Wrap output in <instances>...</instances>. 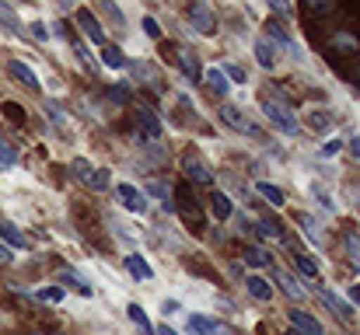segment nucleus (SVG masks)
I'll return each mask as SVG.
<instances>
[{
  "mask_svg": "<svg viewBox=\"0 0 360 335\" xmlns=\"http://www.w3.org/2000/svg\"><path fill=\"white\" fill-rule=\"evenodd\" d=\"M42 112H46V119H49L60 133H70V129H74V115L63 109L56 98H46V102H42Z\"/></svg>",
  "mask_w": 360,
  "mask_h": 335,
  "instance_id": "24",
  "label": "nucleus"
},
{
  "mask_svg": "<svg viewBox=\"0 0 360 335\" xmlns=\"http://www.w3.org/2000/svg\"><path fill=\"white\" fill-rule=\"evenodd\" d=\"M14 168H18V150L7 140H0V171H14Z\"/></svg>",
  "mask_w": 360,
  "mask_h": 335,
  "instance_id": "39",
  "label": "nucleus"
},
{
  "mask_svg": "<svg viewBox=\"0 0 360 335\" xmlns=\"http://www.w3.org/2000/svg\"><path fill=\"white\" fill-rule=\"evenodd\" d=\"M343 150H350V154L360 161V129H350V133L343 136Z\"/></svg>",
  "mask_w": 360,
  "mask_h": 335,
  "instance_id": "46",
  "label": "nucleus"
},
{
  "mask_svg": "<svg viewBox=\"0 0 360 335\" xmlns=\"http://www.w3.org/2000/svg\"><path fill=\"white\" fill-rule=\"evenodd\" d=\"M252 56H255V63H259L262 70H269V74L280 67V49H276L273 42H266V39H255V42H252Z\"/></svg>",
  "mask_w": 360,
  "mask_h": 335,
  "instance_id": "19",
  "label": "nucleus"
},
{
  "mask_svg": "<svg viewBox=\"0 0 360 335\" xmlns=\"http://www.w3.org/2000/svg\"><path fill=\"white\" fill-rule=\"evenodd\" d=\"M217 115H221V122H224L228 129H235V133H241V136H252V140H266V133H262V129H259V126H255V122H252V119H248V115H245L238 105L224 102Z\"/></svg>",
  "mask_w": 360,
  "mask_h": 335,
  "instance_id": "6",
  "label": "nucleus"
},
{
  "mask_svg": "<svg viewBox=\"0 0 360 335\" xmlns=\"http://www.w3.org/2000/svg\"><path fill=\"white\" fill-rule=\"evenodd\" d=\"M161 315L165 318H179V315H186V304H179L175 297H165L161 301Z\"/></svg>",
  "mask_w": 360,
  "mask_h": 335,
  "instance_id": "44",
  "label": "nucleus"
},
{
  "mask_svg": "<svg viewBox=\"0 0 360 335\" xmlns=\"http://www.w3.org/2000/svg\"><path fill=\"white\" fill-rule=\"evenodd\" d=\"M322 301L329 304V311H333L340 322H347V325H350V322L357 318V308H354V304H350V301H347L340 290H333V287H322Z\"/></svg>",
  "mask_w": 360,
  "mask_h": 335,
  "instance_id": "15",
  "label": "nucleus"
},
{
  "mask_svg": "<svg viewBox=\"0 0 360 335\" xmlns=\"http://www.w3.org/2000/svg\"><path fill=\"white\" fill-rule=\"evenodd\" d=\"M7 74H11L18 84H25L28 91H39V88H42V81H39L35 67H32V63H25V60H18V56H11V60H7Z\"/></svg>",
  "mask_w": 360,
  "mask_h": 335,
  "instance_id": "16",
  "label": "nucleus"
},
{
  "mask_svg": "<svg viewBox=\"0 0 360 335\" xmlns=\"http://www.w3.org/2000/svg\"><path fill=\"white\" fill-rule=\"evenodd\" d=\"M340 150H343V136H326V140H322V147H319V154H322V157H336Z\"/></svg>",
  "mask_w": 360,
  "mask_h": 335,
  "instance_id": "43",
  "label": "nucleus"
},
{
  "mask_svg": "<svg viewBox=\"0 0 360 335\" xmlns=\"http://www.w3.org/2000/svg\"><path fill=\"white\" fill-rule=\"evenodd\" d=\"M74 56H77V60H81V67H88V70H95V67H98V60L91 56V49H88V42H81V39L74 42Z\"/></svg>",
  "mask_w": 360,
  "mask_h": 335,
  "instance_id": "40",
  "label": "nucleus"
},
{
  "mask_svg": "<svg viewBox=\"0 0 360 335\" xmlns=\"http://www.w3.org/2000/svg\"><path fill=\"white\" fill-rule=\"evenodd\" d=\"M70 171H74V178L81 182V185H88L91 192H109L116 182H112V175H109V168H102V164H95L91 157H84V154H77L74 161H70Z\"/></svg>",
  "mask_w": 360,
  "mask_h": 335,
  "instance_id": "2",
  "label": "nucleus"
},
{
  "mask_svg": "<svg viewBox=\"0 0 360 335\" xmlns=\"http://www.w3.org/2000/svg\"><path fill=\"white\" fill-rule=\"evenodd\" d=\"M269 11L280 14V18H290V14H294V7H290V4H280V0H269Z\"/></svg>",
  "mask_w": 360,
  "mask_h": 335,
  "instance_id": "47",
  "label": "nucleus"
},
{
  "mask_svg": "<svg viewBox=\"0 0 360 335\" xmlns=\"http://www.w3.org/2000/svg\"><path fill=\"white\" fill-rule=\"evenodd\" d=\"M301 129H311L315 136H333V129H336V115H333L329 109H322V105H311V109H304Z\"/></svg>",
  "mask_w": 360,
  "mask_h": 335,
  "instance_id": "9",
  "label": "nucleus"
},
{
  "mask_svg": "<svg viewBox=\"0 0 360 335\" xmlns=\"http://www.w3.org/2000/svg\"><path fill=\"white\" fill-rule=\"evenodd\" d=\"M126 67H129V77H133L136 84H150V88L161 84V70H158L154 63H147V60H129Z\"/></svg>",
  "mask_w": 360,
  "mask_h": 335,
  "instance_id": "21",
  "label": "nucleus"
},
{
  "mask_svg": "<svg viewBox=\"0 0 360 335\" xmlns=\"http://www.w3.org/2000/svg\"><path fill=\"white\" fill-rule=\"evenodd\" d=\"M98 14H102V18H109V21H112V28L126 32V18H122V7H120V4H112V0H102V4H98Z\"/></svg>",
  "mask_w": 360,
  "mask_h": 335,
  "instance_id": "36",
  "label": "nucleus"
},
{
  "mask_svg": "<svg viewBox=\"0 0 360 335\" xmlns=\"http://www.w3.org/2000/svg\"><path fill=\"white\" fill-rule=\"evenodd\" d=\"M308 7H311L315 14H329V11H333V4H329V0H326V4H322V0H315V4H308Z\"/></svg>",
  "mask_w": 360,
  "mask_h": 335,
  "instance_id": "49",
  "label": "nucleus"
},
{
  "mask_svg": "<svg viewBox=\"0 0 360 335\" xmlns=\"http://www.w3.org/2000/svg\"><path fill=\"white\" fill-rule=\"evenodd\" d=\"M179 67H182V74L193 81V84H200V77H203V67H200V56L193 53V49H186V46H179Z\"/></svg>",
  "mask_w": 360,
  "mask_h": 335,
  "instance_id": "28",
  "label": "nucleus"
},
{
  "mask_svg": "<svg viewBox=\"0 0 360 335\" xmlns=\"http://www.w3.org/2000/svg\"><path fill=\"white\" fill-rule=\"evenodd\" d=\"M221 70H224V77L231 81V88H238V84L248 81V74H245V67H241V63H224Z\"/></svg>",
  "mask_w": 360,
  "mask_h": 335,
  "instance_id": "42",
  "label": "nucleus"
},
{
  "mask_svg": "<svg viewBox=\"0 0 360 335\" xmlns=\"http://www.w3.org/2000/svg\"><path fill=\"white\" fill-rule=\"evenodd\" d=\"M140 28H143V35H147L150 42H158V39L165 35V28H161V21H158L154 14H143V18H140Z\"/></svg>",
  "mask_w": 360,
  "mask_h": 335,
  "instance_id": "38",
  "label": "nucleus"
},
{
  "mask_svg": "<svg viewBox=\"0 0 360 335\" xmlns=\"http://www.w3.org/2000/svg\"><path fill=\"white\" fill-rule=\"evenodd\" d=\"M210 214L221 223L235 221V203H231V196H228L224 189H214V192H210Z\"/></svg>",
  "mask_w": 360,
  "mask_h": 335,
  "instance_id": "27",
  "label": "nucleus"
},
{
  "mask_svg": "<svg viewBox=\"0 0 360 335\" xmlns=\"http://www.w3.org/2000/svg\"><path fill=\"white\" fill-rule=\"evenodd\" d=\"M245 290H248V297L259 301V304H273V297H276L273 280H266L262 272H245Z\"/></svg>",
  "mask_w": 360,
  "mask_h": 335,
  "instance_id": "13",
  "label": "nucleus"
},
{
  "mask_svg": "<svg viewBox=\"0 0 360 335\" xmlns=\"http://www.w3.org/2000/svg\"><path fill=\"white\" fill-rule=\"evenodd\" d=\"M252 189H255V192H259V196H262L269 206H276V210H283V206H287V192H283L276 182H266V178H259Z\"/></svg>",
  "mask_w": 360,
  "mask_h": 335,
  "instance_id": "30",
  "label": "nucleus"
},
{
  "mask_svg": "<svg viewBox=\"0 0 360 335\" xmlns=\"http://www.w3.org/2000/svg\"><path fill=\"white\" fill-rule=\"evenodd\" d=\"M186 21H189V28H193L196 35H207V39L217 35V14H214V7L203 4V0H196V4L186 7Z\"/></svg>",
  "mask_w": 360,
  "mask_h": 335,
  "instance_id": "5",
  "label": "nucleus"
},
{
  "mask_svg": "<svg viewBox=\"0 0 360 335\" xmlns=\"http://www.w3.org/2000/svg\"><path fill=\"white\" fill-rule=\"evenodd\" d=\"M186 329L189 335H235L228 325H221L217 318H210L203 311H186Z\"/></svg>",
  "mask_w": 360,
  "mask_h": 335,
  "instance_id": "10",
  "label": "nucleus"
},
{
  "mask_svg": "<svg viewBox=\"0 0 360 335\" xmlns=\"http://www.w3.org/2000/svg\"><path fill=\"white\" fill-rule=\"evenodd\" d=\"M255 234H262L266 241H287V234H283L280 221H273V217H262V221H255Z\"/></svg>",
  "mask_w": 360,
  "mask_h": 335,
  "instance_id": "35",
  "label": "nucleus"
},
{
  "mask_svg": "<svg viewBox=\"0 0 360 335\" xmlns=\"http://www.w3.org/2000/svg\"><path fill=\"white\" fill-rule=\"evenodd\" d=\"M200 84H203L214 98H228V95H231V81L224 77V70H221V67H203Z\"/></svg>",
  "mask_w": 360,
  "mask_h": 335,
  "instance_id": "17",
  "label": "nucleus"
},
{
  "mask_svg": "<svg viewBox=\"0 0 360 335\" xmlns=\"http://www.w3.org/2000/svg\"><path fill=\"white\" fill-rule=\"evenodd\" d=\"M136 136H143V140H150V143H161L165 140V122H161V115L154 109H147V105H136Z\"/></svg>",
  "mask_w": 360,
  "mask_h": 335,
  "instance_id": "8",
  "label": "nucleus"
},
{
  "mask_svg": "<svg viewBox=\"0 0 360 335\" xmlns=\"http://www.w3.org/2000/svg\"><path fill=\"white\" fill-rule=\"evenodd\" d=\"M297 230H301L315 248H322V244H326V227H322V221H319L315 214H297Z\"/></svg>",
  "mask_w": 360,
  "mask_h": 335,
  "instance_id": "25",
  "label": "nucleus"
},
{
  "mask_svg": "<svg viewBox=\"0 0 360 335\" xmlns=\"http://www.w3.org/2000/svg\"><path fill=\"white\" fill-rule=\"evenodd\" d=\"M74 18H77V28H81V42H91V46H98V49L109 42V32H105V25L98 21V14H95L91 7H77Z\"/></svg>",
  "mask_w": 360,
  "mask_h": 335,
  "instance_id": "4",
  "label": "nucleus"
},
{
  "mask_svg": "<svg viewBox=\"0 0 360 335\" xmlns=\"http://www.w3.org/2000/svg\"><path fill=\"white\" fill-rule=\"evenodd\" d=\"M350 199H354V206L360 210V189H354V192H350Z\"/></svg>",
  "mask_w": 360,
  "mask_h": 335,
  "instance_id": "52",
  "label": "nucleus"
},
{
  "mask_svg": "<svg viewBox=\"0 0 360 335\" xmlns=\"http://www.w3.org/2000/svg\"><path fill=\"white\" fill-rule=\"evenodd\" d=\"M140 189H143L147 199H158L165 210H172V185H168L165 178H150V182H143Z\"/></svg>",
  "mask_w": 360,
  "mask_h": 335,
  "instance_id": "29",
  "label": "nucleus"
},
{
  "mask_svg": "<svg viewBox=\"0 0 360 335\" xmlns=\"http://www.w3.org/2000/svg\"><path fill=\"white\" fill-rule=\"evenodd\" d=\"M25 35H32L39 46H46L49 39H53V28H49V21H42V18H35L32 25H25Z\"/></svg>",
  "mask_w": 360,
  "mask_h": 335,
  "instance_id": "37",
  "label": "nucleus"
},
{
  "mask_svg": "<svg viewBox=\"0 0 360 335\" xmlns=\"http://www.w3.org/2000/svg\"><path fill=\"white\" fill-rule=\"evenodd\" d=\"M182 171H186V178L196 182V185H214V168H210L200 154H193V150L182 157Z\"/></svg>",
  "mask_w": 360,
  "mask_h": 335,
  "instance_id": "11",
  "label": "nucleus"
},
{
  "mask_svg": "<svg viewBox=\"0 0 360 335\" xmlns=\"http://www.w3.org/2000/svg\"><path fill=\"white\" fill-rule=\"evenodd\" d=\"M0 28L11 32V35H25V21H21V14L11 4H0Z\"/></svg>",
  "mask_w": 360,
  "mask_h": 335,
  "instance_id": "34",
  "label": "nucleus"
},
{
  "mask_svg": "<svg viewBox=\"0 0 360 335\" xmlns=\"http://www.w3.org/2000/svg\"><path fill=\"white\" fill-rule=\"evenodd\" d=\"M126 53H122V46H116V42H105L102 49H98V67H105V70H112V74H120V70H126Z\"/></svg>",
  "mask_w": 360,
  "mask_h": 335,
  "instance_id": "23",
  "label": "nucleus"
},
{
  "mask_svg": "<svg viewBox=\"0 0 360 335\" xmlns=\"http://www.w3.org/2000/svg\"><path fill=\"white\" fill-rule=\"evenodd\" d=\"M112 192H116V203H120L126 214H133V217H143V214L150 210V199L143 196V189L133 185V182H126V178L112 185Z\"/></svg>",
  "mask_w": 360,
  "mask_h": 335,
  "instance_id": "3",
  "label": "nucleus"
},
{
  "mask_svg": "<svg viewBox=\"0 0 360 335\" xmlns=\"http://www.w3.org/2000/svg\"><path fill=\"white\" fill-rule=\"evenodd\" d=\"M14 258H18V255H14L7 244H0V265H14Z\"/></svg>",
  "mask_w": 360,
  "mask_h": 335,
  "instance_id": "48",
  "label": "nucleus"
},
{
  "mask_svg": "<svg viewBox=\"0 0 360 335\" xmlns=\"http://www.w3.org/2000/svg\"><path fill=\"white\" fill-rule=\"evenodd\" d=\"M122 265H126V272H129L133 283H150V280H154V265L147 262L143 251H126Z\"/></svg>",
  "mask_w": 360,
  "mask_h": 335,
  "instance_id": "14",
  "label": "nucleus"
},
{
  "mask_svg": "<svg viewBox=\"0 0 360 335\" xmlns=\"http://www.w3.org/2000/svg\"><path fill=\"white\" fill-rule=\"evenodd\" d=\"M269 276H273V287H280V290L294 301V308H297V304H301V308L308 304L311 294H308V287H304L294 272H287V269H280V265H269Z\"/></svg>",
  "mask_w": 360,
  "mask_h": 335,
  "instance_id": "7",
  "label": "nucleus"
},
{
  "mask_svg": "<svg viewBox=\"0 0 360 335\" xmlns=\"http://www.w3.org/2000/svg\"><path fill=\"white\" fill-rule=\"evenodd\" d=\"M56 280H60L63 290H77L81 297H95V287H91V283L84 280V272H77V269H60Z\"/></svg>",
  "mask_w": 360,
  "mask_h": 335,
  "instance_id": "22",
  "label": "nucleus"
},
{
  "mask_svg": "<svg viewBox=\"0 0 360 335\" xmlns=\"http://www.w3.org/2000/svg\"><path fill=\"white\" fill-rule=\"evenodd\" d=\"M35 335H63V332H35Z\"/></svg>",
  "mask_w": 360,
  "mask_h": 335,
  "instance_id": "53",
  "label": "nucleus"
},
{
  "mask_svg": "<svg viewBox=\"0 0 360 335\" xmlns=\"http://www.w3.org/2000/svg\"><path fill=\"white\" fill-rule=\"evenodd\" d=\"M290 265H294L304 280H319V276H322V265H319L301 244H290Z\"/></svg>",
  "mask_w": 360,
  "mask_h": 335,
  "instance_id": "18",
  "label": "nucleus"
},
{
  "mask_svg": "<svg viewBox=\"0 0 360 335\" xmlns=\"http://www.w3.org/2000/svg\"><path fill=\"white\" fill-rule=\"evenodd\" d=\"M126 318H129V322H133L143 335H154V322L147 318V311H143V304H140V301H129V304H126Z\"/></svg>",
  "mask_w": 360,
  "mask_h": 335,
  "instance_id": "33",
  "label": "nucleus"
},
{
  "mask_svg": "<svg viewBox=\"0 0 360 335\" xmlns=\"http://www.w3.org/2000/svg\"><path fill=\"white\" fill-rule=\"evenodd\" d=\"M350 304H357V308H360V283H354V287H350Z\"/></svg>",
  "mask_w": 360,
  "mask_h": 335,
  "instance_id": "51",
  "label": "nucleus"
},
{
  "mask_svg": "<svg viewBox=\"0 0 360 335\" xmlns=\"http://www.w3.org/2000/svg\"><path fill=\"white\" fill-rule=\"evenodd\" d=\"M0 244H7L14 255H18V251H28V237H25V230H21L18 223H11V221H0Z\"/></svg>",
  "mask_w": 360,
  "mask_h": 335,
  "instance_id": "26",
  "label": "nucleus"
},
{
  "mask_svg": "<svg viewBox=\"0 0 360 335\" xmlns=\"http://www.w3.org/2000/svg\"><path fill=\"white\" fill-rule=\"evenodd\" d=\"M333 46L336 49H347V53H357V35H350V32H333Z\"/></svg>",
  "mask_w": 360,
  "mask_h": 335,
  "instance_id": "41",
  "label": "nucleus"
},
{
  "mask_svg": "<svg viewBox=\"0 0 360 335\" xmlns=\"http://www.w3.org/2000/svg\"><path fill=\"white\" fill-rule=\"evenodd\" d=\"M347 251H350V262H354V269L360 272V230L347 237Z\"/></svg>",
  "mask_w": 360,
  "mask_h": 335,
  "instance_id": "45",
  "label": "nucleus"
},
{
  "mask_svg": "<svg viewBox=\"0 0 360 335\" xmlns=\"http://www.w3.org/2000/svg\"><path fill=\"white\" fill-rule=\"evenodd\" d=\"M241 262H245L252 272H259V269H269V265H273V255H269L266 248H259V244H248V248L241 251Z\"/></svg>",
  "mask_w": 360,
  "mask_h": 335,
  "instance_id": "32",
  "label": "nucleus"
},
{
  "mask_svg": "<svg viewBox=\"0 0 360 335\" xmlns=\"http://www.w3.org/2000/svg\"><path fill=\"white\" fill-rule=\"evenodd\" d=\"M308 192H311V199H315V206L322 210V214H329V217H336L340 214V203L333 199V189L326 185V182H308Z\"/></svg>",
  "mask_w": 360,
  "mask_h": 335,
  "instance_id": "20",
  "label": "nucleus"
},
{
  "mask_svg": "<svg viewBox=\"0 0 360 335\" xmlns=\"http://www.w3.org/2000/svg\"><path fill=\"white\" fill-rule=\"evenodd\" d=\"M283 335H297V332H294V329H287V332H283Z\"/></svg>",
  "mask_w": 360,
  "mask_h": 335,
  "instance_id": "54",
  "label": "nucleus"
},
{
  "mask_svg": "<svg viewBox=\"0 0 360 335\" xmlns=\"http://www.w3.org/2000/svg\"><path fill=\"white\" fill-rule=\"evenodd\" d=\"M32 297H35L39 304H49V308H60V304L67 301V290H63L60 283H42V287H35V290H32Z\"/></svg>",
  "mask_w": 360,
  "mask_h": 335,
  "instance_id": "31",
  "label": "nucleus"
},
{
  "mask_svg": "<svg viewBox=\"0 0 360 335\" xmlns=\"http://www.w3.org/2000/svg\"><path fill=\"white\" fill-rule=\"evenodd\" d=\"M154 335H182V332H179V329H172L168 322H161V325L154 329Z\"/></svg>",
  "mask_w": 360,
  "mask_h": 335,
  "instance_id": "50",
  "label": "nucleus"
},
{
  "mask_svg": "<svg viewBox=\"0 0 360 335\" xmlns=\"http://www.w3.org/2000/svg\"><path fill=\"white\" fill-rule=\"evenodd\" d=\"M259 109H262V119L276 129V133H283V136H301V119H297V112L290 109V102L283 98V95H269V98H262L259 102Z\"/></svg>",
  "mask_w": 360,
  "mask_h": 335,
  "instance_id": "1",
  "label": "nucleus"
},
{
  "mask_svg": "<svg viewBox=\"0 0 360 335\" xmlns=\"http://www.w3.org/2000/svg\"><path fill=\"white\" fill-rule=\"evenodd\" d=\"M287 322H290V329L297 335H326V325L311 311H304V308H290L287 311Z\"/></svg>",
  "mask_w": 360,
  "mask_h": 335,
  "instance_id": "12",
  "label": "nucleus"
}]
</instances>
